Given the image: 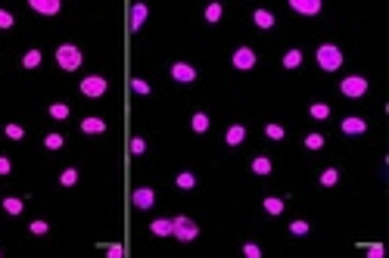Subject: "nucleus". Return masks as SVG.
<instances>
[{
	"instance_id": "22",
	"label": "nucleus",
	"mask_w": 389,
	"mask_h": 258,
	"mask_svg": "<svg viewBox=\"0 0 389 258\" xmlns=\"http://www.w3.org/2000/svg\"><path fill=\"white\" fill-rule=\"evenodd\" d=\"M63 143H66L63 134H47V137H44V146H47V149H63Z\"/></svg>"
},
{
	"instance_id": "3",
	"label": "nucleus",
	"mask_w": 389,
	"mask_h": 258,
	"mask_svg": "<svg viewBox=\"0 0 389 258\" xmlns=\"http://www.w3.org/2000/svg\"><path fill=\"white\" fill-rule=\"evenodd\" d=\"M171 233H174V237H178V240H184V243H190V240H196V224H193V221L190 218H184V215H178V218H171Z\"/></svg>"
},
{
	"instance_id": "36",
	"label": "nucleus",
	"mask_w": 389,
	"mask_h": 258,
	"mask_svg": "<svg viewBox=\"0 0 389 258\" xmlns=\"http://www.w3.org/2000/svg\"><path fill=\"white\" fill-rule=\"evenodd\" d=\"M131 87H134V93H140V97H147V93H150V84H147V81H140V78L131 81Z\"/></svg>"
},
{
	"instance_id": "31",
	"label": "nucleus",
	"mask_w": 389,
	"mask_h": 258,
	"mask_svg": "<svg viewBox=\"0 0 389 258\" xmlns=\"http://www.w3.org/2000/svg\"><path fill=\"white\" fill-rule=\"evenodd\" d=\"M265 134H268L271 140H284V134H287V131H284L280 125H268V128H265Z\"/></svg>"
},
{
	"instance_id": "23",
	"label": "nucleus",
	"mask_w": 389,
	"mask_h": 258,
	"mask_svg": "<svg viewBox=\"0 0 389 258\" xmlns=\"http://www.w3.org/2000/svg\"><path fill=\"white\" fill-rule=\"evenodd\" d=\"M193 184H196V178H193L190 171H181L178 174V187H181V190H193Z\"/></svg>"
},
{
	"instance_id": "1",
	"label": "nucleus",
	"mask_w": 389,
	"mask_h": 258,
	"mask_svg": "<svg viewBox=\"0 0 389 258\" xmlns=\"http://www.w3.org/2000/svg\"><path fill=\"white\" fill-rule=\"evenodd\" d=\"M317 65H321L324 72H336V68L343 65V53H339V47H333V44H321V47H317Z\"/></svg>"
},
{
	"instance_id": "38",
	"label": "nucleus",
	"mask_w": 389,
	"mask_h": 258,
	"mask_svg": "<svg viewBox=\"0 0 389 258\" xmlns=\"http://www.w3.org/2000/svg\"><path fill=\"white\" fill-rule=\"evenodd\" d=\"M128 146H131V152H134V156H140V152L147 149V143H144L140 137H131V143H128Z\"/></svg>"
},
{
	"instance_id": "13",
	"label": "nucleus",
	"mask_w": 389,
	"mask_h": 258,
	"mask_svg": "<svg viewBox=\"0 0 389 258\" xmlns=\"http://www.w3.org/2000/svg\"><path fill=\"white\" fill-rule=\"evenodd\" d=\"M243 140H246V128H243V125L228 128V134H225V143H228V146H240Z\"/></svg>"
},
{
	"instance_id": "4",
	"label": "nucleus",
	"mask_w": 389,
	"mask_h": 258,
	"mask_svg": "<svg viewBox=\"0 0 389 258\" xmlns=\"http://www.w3.org/2000/svg\"><path fill=\"white\" fill-rule=\"evenodd\" d=\"M339 90H343V97H364V90H368V81L364 78H358V75H352V78H346L343 84H339Z\"/></svg>"
},
{
	"instance_id": "17",
	"label": "nucleus",
	"mask_w": 389,
	"mask_h": 258,
	"mask_svg": "<svg viewBox=\"0 0 389 258\" xmlns=\"http://www.w3.org/2000/svg\"><path fill=\"white\" fill-rule=\"evenodd\" d=\"M190 125H193V131H196V134H206V131H209V115H206V112H196Z\"/></svg>"
},
{
	"instance_id": "34",
	"label": "nucleus",
	"mask_w": 389,
	"mask_h": 258,
	"mask_svg": "<svg viewBox=\"0 0 389 258\" xmlns=\"http://www.w3.org/2000/svg\"><path fill=\"white\" fill-rule=\"evenodd\" d=\"M243 255H246V258H262V249H258L255 243H246V246H243Z\"/></svg>"
},
{
	"instance_id": "35",
	"label": "nucleus",
	"mask_w": 389,
	"mask_h": 258,
	"mask_svg": "<svg viewBox=\"0 0 389 258\" xmlns=\"http://www.w3.org/2000/svg\"><path fill=\"white\" fill-rule=\"evenodd\" d=\"M13 25H16L13 13H6V9H0V28H13Z\"/></svg>"
},
{
	"instance_id": "39",
	"label": "nucleus",
	"mask_w": 389,
	"mask_h": 258,
	"mask_svg": "<svg viewBox=\"0 0 389 258\" xmlns=\"http://www.w3.org/2000/svg\"><path fill=\"white\" fill-rule=\"evenodd\" d=\"M380 255H383V246L380 243H371L368 246V258H380Z\"/></svg>"
},
{
	"instance_id": "30",
	"label": "nucleus",
	"mask_w": 389,
	"mask_h": 258,
	"mask_svg": "<svg viewBox=\"0 0 389 258\" xmlns=\"http://www.w3.org/2000/svg\"><path fill=\"white\" fill-rule=\"evenodd\" d=\"M290 233H293V237H305V233H309V224H305V221H293Z\"/></svg>"
},
{
	"instance_id": "15",
	"label": "nucleus",
	"mask_w": 389,
	"mask_h": 258,
	"mask_svg": "<svg viewBox=\"0 0 389 258\" xmlns=\"http://www.w3.org/2000/svg\"><path fill=\"white\" fill-rule=\"evenodd\" d=\"M150 230L156 233V237H168V233H171V218H156L150 224Z\"/></svg>"
},
{
	"instance_id": "33",
	"label": "nucleus",
	"mask_w": 389,
	"mask_h": 258,
	"mask_svg": "<svg viewBox=\"0 0 389 258\" xmlns=\"http://www.w3.org/2000/svg\"><path fill=\"white\" fill-rule=\"evenodd\" d=\"M28 230L34 233V237H44V233L50 230V227H47V221H31V227H28Z\"/></svg>"
},
{
	"instance_id": "37",
	"label": "nucleus",
	"mask_w": 389,
	"mask_h": 258,
	"mask_svg": "<svg viewBox=\"0 0 389 258\" xmlns=\"http://www.w3.org/2000/svg\"><path fill=\"white\" fill-rule=\"evenodd\" d=\"M6 137H9V140H22V137H25V131H22L19 125H6Z\"/></svg>"
},
{
	"instance_id": "7",
	"label": "nucleus",
	"mask_w": 389,
	"mask_h": 258,
	"mask_svg": "<svg viewBox=\"0 0 389 258\" xmlns=\"http://www.w3.org/2000/svg\"><path fill=\"white\" fill-rule=\"evenodd\" d=\"M28 6L34 9V13H41V16H56L63 3H60V0H31Z\"/></svg>"
},
{
	"instance_id": "2",
	"label": "nucleus",
	"mask_w": 389,
	"mask_h": 258,
	"mask_svg": "<svg viewBox=\"0 0 389 258\" xmlns=\"http://www.w3.org/2000/svg\"><path fill=\"white\" fill-rule=\"evenodd\" d=\"M56 63H60V68H66V72H75L81 65V50L75 44H63L60 50H56Z\"/></svg>"
},
{
	"instance_id": "18",
	"label": "nucleus",
	"mask_w": 389,
	"mask_h": 258,
	"mask_svg": "<svg viewBox=\"0 0 389 258\" xmlns=\"http://www.w3.org/2000/svg\"><path fill=\"white\" fill-rule=\"evenodd\" d=\"M265 212H268V215H280V212H284V199L268 196V199H265Z\"/></svg>"
},
{
	"instance_id": "25",
	"label": "nucleus",
	"mask_w": 389,
	"mask_h": 258,
	"mask_svg": "<svg viewBox=\"0 0 389 258\" xmlns=\"http://www.w3.org/2000/svg\"><path fill=\"white\" fill-rule=\"evenodd\" d=\"M221 13H225V9H221V3H209V6H206V22H218Z\"/></svg>"
},
{
	"instance_id": "12",
	"label": "nucleus",
	"mask_w": 389,
	"mask_h": 258,
	"mask_svg": "<svg viewBox=\"0 0 389 258\" xmlns=\"http://www.w3.org/2000/svg\"><path fill=\"white\" fill-rule=\"evenodd\" d=\"M343 131L355 137V134H364V131H368V125H364V119H358V115H349V119H343Z\"/></svg>"
},
{
	"instance_id": "24",
	"label": "nucleus",
	"mask_w": 389,
	"mask_h": 258,
	"mask_svg": "<svg viewBox=\"0 0 389 258\" xmlns=\"http://www.w3.org/2000/svg\"><path fill=\"white\" fill-rule=\"evenodd\" d=\"M311 112V119H317V122H324L327 115H330V106H324V103H314V106L309 109Z\"/></svg>"
},
{
	"instance_id": "8",
	"label": "nucleus",
	"mask_w": 389,
	"mask_h": 258,
	"mask_svg": "<svg viewBox=\"0 0 389 258\" xmlns=\"http://www.w3.org/2000/svg\"><path fill=\"white\" fill-rule=\"evenodd\" d=\"M290 6L302 16H317L321 13V0H290Z\"/></svg>"
},
{
	"instance_id": "40",
	"label": "nucleus",
	"mask_w": 389,
	"mask_h": 258,
	"mask_svg": "<svg viewBox=\"0 0 389 258\" xmlns=\"http://www.w3.org/2000/svg\"><path fill=\"white\" fill-rule=\"evenodd\" d=\"M9 171H13V162L6 156H0V174H9Z\"/></svg>"
},
{
	"instance_id": "32",
	"label": "nucleus",
	"mask_w": 389,
	"mask_h": 258,
	"mask_svg": "<svg viewBox=\"0 0 389 258\" xmlns=\"http://www.w3.org/2000/svg\"><path fill=\"white\" fill-rule=\"evenodd\" d=\"M305 146H309V149H321L324 146V137L321 134H309V137H305Z\"/></svg>"
},
{
	"instance_id": "16",
	"label": "nucleus",
	"mask_w": 389,
	"mask_h": 258,
	"mask_svg": "<svg viewBox=\"0 0 389 258\" xmlns=\"http://www.w3.org/2000/svg\"><path fill=\"white\" fill-rule=\"evenodd\" d=\"M252 22H255L258 28H271V25H274V13H268V9H255Z\"/></svg>"
},
{
	"instance_id": "21",
	"label": "nucleus",
	"mask_w": 389,
	"mask_h": 258,
	"mask_svg": "<svg viewBox=\"0 0 389 258\" xmlns=\"http://www.w3.org/2000/svg\"><path fill=\"white\" fill-rule=\"evenodd\" d=\"M3 208H6L9 215H19L25 205H22V199H16V196H6V199H3Z\"/></svg>"
},
{
	"instance_id": "29",
	"label": "nucleus",
	"mask_w": 389,
	"mask_h": 258,
	"mask_svg": "<svg viewBox=\"0 0 389 258\" xmlns=\"http://www.w3.org/2000/svg\"><path fill=\"white\" fill-rule=\"evenodd\" d=\"M50 115H53V119H69V106H66V103H53Z\"/></svg>"
},
{
	"instance_id": "41",
	"label": "nucleus",
	"mask_w": 389,
	"mask_h": 258,
	"mask_svg": "<svg viewBox=\"0 0 389 258\" xmlns=\"http://www.w3.org/2000/svg\"><path fill=\"white\" fill-rule=\"evenodd\" d=\"M106 252H109V258H122V246L112 243V246H106Z\"/></svg>"
},
{
	"instance_id": "10",
	"label": "nucleus",
	"mask_w": 389,
	"mask_h": 258,
	"mask_svg": "<svg viewBox=\"0 0 389 258\" xmlns=\"http://www.w3.org/2000/svg\"><path fill=\"white\" fill-rule=\"evenodd\" d=\"M147 13H150V9H147L144 3H134V6H131V13H128V28H131V31H137L140 25H144Z\"/></svg>"
},
{
	"instance_id": "5",
	"label": "nucleus",
	"mask_w": 389,
	"mask_h": 258,
	"mask_svg": "<svg viewBox=\"0 0 389 258\" xmlns=\"http://www.w3.org/2000/svg\"><path fill=\"white\" fill-rule=\"evenodd\" d=\"M106 78H100V75H90V78H84L81 81V93H84V97H103L106 93Z\"/></svg>"
},
{
	"instance_id": "11",
	"label": "nucleus",
	"mask_w": 389,
	"mask_h": 258,
	"mask_svg": "<svg viewBox=\"0 0 389 258\" xmlns=\"http://www.w3.org/2000/svg\"><path fill=\"white\" fill-rule=\"evenodd\" d=\"M233 65L237 68H252L255 65V53L249 50V47H240V50L233 53Z\"/></svg>"
},
{
	"instance_id": "27",
	"label": "nucleus",
	"mask_w": 389,
	"mask_h": 258,
	"mask_svg": "<svg viewBox=\"0 0 389 258\" xmlns=\"http://www.w3.org/2000/svg\"><path fill=\"white\" fill-rule=\"evenodd\" d=\"M60 184H63V187H75V184H78V171H75V168H66L63 178H60Z\"/></svg>"
},
{
	"instance_id": "19",
	"label": "nucleus",
	"mask_w": 389,
	"mask_h": 258,
	"mask_svg": "<svg viewBox=\"0 0 389 258\" xmlns=\"http://www.w3.org/2000/svg\"><path fill=\"white\" fill-rule=\"evenodd\" d=\"M252 171H255V174H271V159H268V156L252 159Z\"/></svg>"
},
{
	"instance_id": "9",
	"label": "nucleus",
	"mask_w": 389,
	"mask_h": 258,
	"mask_svg": "<svg viewBox=\"0 0 389 258\" xmlns=\"http://www.w3.org/2000/svg\"><path fill=\"white\" fill-rule=\"evenodd\" d=\"M153 202H156V193H153L150 187H140V190H134V205L140 208V212L153 208Z\"/></svg>"
},
{
	"instance_id": "14",
	"label": "nucleus",
	"mask_w": 389,
	"mask_h": 258,
	"mask_svg": "<svg viewBox=\"0 0 389 258\" xmlns=\"http://www.w3.org/2000/svg\"><path fill=\"white\" fill-rule=\"evenodd\" d=\"M81 131H84V134H103L106 131V122L103 119H84V122H81Z\"/></svg>"
},
{
	"instance_id": "20",
	"label": "nucleus",
	"mask_w": 389,
	"mask_h": 258,
	"mask_svg": "<svg viewBox=\"0 0 389 258\" xmlns=\"http://www.w3.org/2000/svg\"><path fill=\"white\" fill-rule=\"evenodd\" d=\"M22 65L25 68H38L41 65V50H28L25 56H22Z\"/></svg>"
},
{
	"instance_id": "26",
	"label": "nucleus",
	"mask_w": 389,
	"mask_h": 258,
	"mask_svg": "<svg viewBox=\"0 0 389 258\" xmlns=\"http://www.w3.org/2000/svg\"><path fill=\"white\" fill-rule=\"evenodd\" d=\"M299 63H302V53H299V50H290V53L284 56V68H296Z\"/></svg>"
},
{
	"instance_id": "6",
	"label": "nucleus",
	"mask_w": 389,
	"mask_h": 258,
	"mask_svg": "<svg viewBox=\"0 0 389 258\" xmlns=\"http://www.w3.org/2000/svg\"><path fill=\"white\" fill-rule=\"evenodd\" d=\"M171 78L181 81V84H190V81H196V68L187 65V63H174L171 65Z\"/></svg>"
},
{
	"instance_id": "28",
	"label": "nucleus",
	"mask_w": 389,
	"mask_h": 258,
	"mask_svg": "<svg viewBox=\"0 0 389 258\" xmlns=\"http://www.w3.org/2000/svg\"><path fill=\"white\" fill-rule=\"evenodd\" d=\"M336 181H339V171H336V168H327V171L321 174V184H324V187H333Z\"/></svg>"
}]
</instances>
